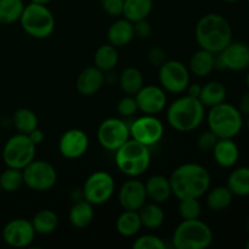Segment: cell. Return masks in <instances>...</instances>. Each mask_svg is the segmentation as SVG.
<instances>
[{"instance_id": "1", "label": "cell", "mask_w": 249, "mask_h": 249, "mask_svg": "<svg viewBox=\"0 0 249 249\" xmlns=\"http://www.w3.org/2000/svg\"><path fill=\"white\" fill-rule=\"evenodd\" d=\"M172 192L178 199L201 198L211 189L212 177L208 169L198 163L179 165L169 177Z\"/></svg>"}, {"instance_id": "2", "label": "cell", "mask_w": 249, "mask_h": 249, "mask_svg": "<svg viewBox=\"0 0 249 249\" xmlns=\"http://www.w3.org/2000/svg\"><path fill=\"white\" fill-rule=\"evenodd\" d=\"M195 36L199 48L219 53L232 41V29L224 16L207 14L197 22Z\"/></svg>"}, {"instance_id": "3", "label": "cell", "mask_w": 249, "mask_h": 249, "mask_svg": "<svg viewBox=\"0 0 249 249\" xmlns=\"http://www.w3.org/2000/svg\"><path fill=\"white\" fill-rule=\"evenodd\" d=\"M206 118V107L190 95L179 97L167 109V122L174 130L190 133L198 128Z\"/></svg>"}, {"instance_id": "4", "label": "cell", "mask_w": 249, "mask_h": 249, "mask_svg": "<svg viewBox=\"0 0 249 249\" xmlns=\"http://www.w3.org/2000/svg\"><path fill=\"white\" fill-rule=\"evenodd\" d=\"M151 151L148 146L129 139L114 152V162L122 174L129 178H139L146 173L151 164Z\"/></svg>"}, {"instance_id": "5", "label": "cell", "mask_w": 249, "mask_h": 249, "mask_svg": "<svg viewBox=\"0 0 249 249\" xmlns=\"http://www.w3.org/2000/svg\"><path fill=\"white\" fill-rule=\"evenodd\" d=\"M206 118L209 130L219 139H233L243 128V114L237 107L225 101L211 107Z\"/></svg>"}, {"instance_id": "6", "label": "cell", "mask_w": 249, "mask_h": 249, "mask_svg": "<svg viewBox=\"0 0 249 249\" xmlns=\"http://www.w3.org/2000/svg\"><path fill=\"white\" fill-rule=\"evenodd\" d=\"M172 241L177 249H206L213 243V231L199 219L182 220L175 229Z\"/></svg>"}, {"instance_id": "7", "label": "cell", "mask_w": 249, "mask_h": 249, "mask_svg": "<svg viewBox=\"0 0 249 249\" xmlns=\"http://www.w3.org/2000/svg\"><path fill=\"white\" fill-rule=\"evenodd\" d=\"M19 23L22 29L34 39L49 38L56 27L55 17L48 5L36 2H29L24 6Z\"/></svg>"}, {"instance_id": "8", "label": "cell", "mask_w": 249, "mask_h": 249, "mask_svg": "<svg viewBox=\"0 0 249 249\" xmlns=\"http://www.w3.org/2000/svg\"><path fill=\"white\" fill-rule=\"evenodd\" d=\"M36 146L32 142L27 134L17 133L5 142L2 147V162L6 167L23 169L36 160Z\"/></svg>"}, {"instance_id": "9", "label": "cell", "mask_w": 249, "mask_h": 249, "mask_svg": "<svg viewBox=\"0 0 249 249\" xmlns=\"http://www.w3.org/2000/svg\"><path fill=\"white\" fill-rule=\"evenodd\" d=\"M85 201L92 206H101L112 198L116 191L114 178L105 170H97L90 174L82 187Z\"/></svg>"}, {"instance_id": "10", "label": "cell", "mask_w": 249, "mask_h": 249, "mask_svg": "<svg viewBox=\"0 0 249 249\" xmlns=\"http://www.w3.org/2000/svg\"><path fill=\"white\" fill-rule=\"evenodd\" d=\"M22 173L24 185L36 192L49 191L57 182L56 168L46 160H33L22 169Z\"/></svg>"}, {"instance_id": "11", "label": "cell", "mask_w": 249, "mask_h": 249, "mask_svg": "<svg viewBox=\"0 0 249 249\" xmlns=\"http://www.w3.org/2000/svg\"><path fill=\"white\" fill-rule=\"evenodd\" d=\"M190 71L187 66L178 60H167L158 67V80L165 91L181 94L190 84Z\"/></svg>"}, {"instance_id": "12", "label": "cell", "mask_w": 249, "mask_h": 249, "mask_svg": "<svg viewBox=\"0 0 249 249\" xmlns=\"http://www.w3.org/2000/svg\"><path fill=\"white\" fill-rule=\"evenodd\" d=\"M130 139V128L121 118H107L97 128V141L107 151L116 152Z\"/></svg>"}, {"instance_id": "13", "label": "cell", "mask_w": 249, "mask_h": 249, "mask_svg": "<svg viewBox=\"0 0 249 249\" xmlns=\"http://www.w3.org/2000/svg\"><path fill=\"white\" fill-rule=\"evenodd\" d=\"M129 128L130 138L148 147L160 142L164 135V125L152 114H143L139 117L129 125Z\"/></svg>"}, {"instance_id": "14", "label": "cell", "mask_w": 249, "mask_h": 249, "mask_svg": "<svg viewBox=\"0 0 249 249\" xmlns=\"http://www.w3.org/2000/svg\"><path fill=\"white\" fill-rule=\"evenodd\" d=\"M36 235V232L32 225V221L23 218L7 221L1 231L2 241L12 248L29 247L33 243Z\"/></svg>"}, {"instance_id": "15", "label": "cell", "mask_w": 249, "mask_h": 249, "mask_svg": "<svg viewBox=\"0 0 249 249\" xmlns=\"http://www.w3.org/2000/svg\"><path fill=\"white\" fill-rule=\"evenodd\" d=\"M243 71L249 67V46L241 41H231L219 53H215V68Z\"/></svg>"}, {"instance_id": "16", "label": "cell", "mask_w": 249, "mask_h": 249, "mask_svg": "<svg viewBox=\"0 0 249 249\" xmlns=\"http://www.w3.org/2000/svg\"><path fill=\"white\" fill-rule=\"evenodd\" d=\"M139 111L143 114L157 116L167 106V94L158 85H143L135 95Z\"/></svg>"}, {"instance_id": "17", "label": "cell", "mask_w": 249, "mask_h": 249, "mask_svg": "<svg viewBox=\"0 0 249 249\" xmlns=\"http://www.w3.org/2000/svg\"><path fill=\"white\" fill-rule=\"evenodd\" d=\"M89 148V136L82 129H68L61 135L58 151L67 160H78L87 153Z\"/></svg>"}, {"instance_id": "18", "label": "cell", "mask_w": 249, "mask_h": 249, "mask_svg": "<svg viewBox=\"0 0 249 249\" xmlns=\"http://www.w3.org/2000/svg\"><path fill=\"white\" fill-rule=\"evenodd\" d=\"M145 182L138 178H130L121 186L118 191V202L124 211L138 212L147 202Z\"/></svg>"}, {"instance_id": "19", "label": "cell", "mask_w": 249, "mask_h": 249, "mask_svg": "<svg viewBox=\"0 0 249 249\" xmlns=\"http://www.w3.org/2000/svg\"><path fill=\"white\" fill-rule=\"evenodd\" d=\"M105 83V74L101 70L96 66H90L84 68L82 72L78 74L75 80V88L77 91L82 96H94L95 94L100 91Z\"/></svg>"}, {"instance_id": "20", "label": "cell", "mask_w": 249, "mask_h": 249, "mask_svg": "<svg viewBox=\"0 0 249 249\" xmlns=\"http://www.w3.org/2000/svg\"><path fill=\"white\" fill-rule=\"evenodd\" d=\"M212 153L216 164L223 168L235 167L240 158V150L233 139H219Z\"/></svg>"}, {"instance_id": "21", "label": "cell", "mask_w": 249, "mask_h": 249, "mask_svg": "<svg viewBox=\"0 0 249 249\" xmlns=\"http://www.w3.org/2000/svg\"><path fill=\"white\" fill-rule=\"evenodd\" d=\"M145 189L148 201L158 204L165 203L173 195L169 178L160 174H155L148 178L145 181Z\"/></svg>"}, {"instance_id": "22", "label": "cell", "mask_w": 249, "mask_h": 249, "mask_svg": "<svg viewBox=\"0 0 249 249\" xmlns=\"http://www.w3.org/2000/svg\"><path fill=\"white\" fill-rule=\"evenodd\" d=\"M133 22L129 19L119 18L114 21L107 31V40L116 48H122L130 43L134 39Z\"/></svg>"}, {"instance_id": "23", "label": "cell", "mask_w": 249, "mask_h": 249, "mask_svg": "<svg viewBox=\"0 0 249 249\" xmlns=\"http://www.w3.org/2000/svg\"><path fill=\"white\" fill-rule=\"evenodd\" d=\"M215 70V53L199 48L189 62L190 73L196 77H207Z\"/></svg>"}, {"instance_id": "24", "label": "cell", "mask_w": 249, "mask_h": 249, "mask_svg": "<svg viewBox=\"0 0 249 249\" xmlns=\"http://www.w3.org/2000/svg\"><path fill=\"white\" fill-rule=\"evenodd\" d=\"M95 218L94 206L85 199H80L71 207L68 219L73 228L85 229L92 223Z\"/></svg>"}, {"instance_id": "25", "label": "cell", "mask_w": 249, "mask_h": 249, "mask_svg": "<svg viewBox=\"0 0 249 249\" xmlns=\"http://www.w3.org/2000/svg\"><path fill=\"white\" fill-rule=\"evenodd\" d=\"M139 216H140L142 228L155 230V229L160 228L164 223L165 214L162 209L160 204L155 203V202H146L142 207L138 211Z\"/></svg>"}, {"instance_id": "26", "label": "cell", "mask_w": 249, "mask_h": 249, "mask_svg": "<svg viewBox=\"0 0 249 249\" xmlns=\"http://www.w3.org/2000/svg\"><path fill=\"white\" fill-rule=\"evenodd\" d=\"M119 55L116 46L112 44H104L99 46L94 55V66H96L102 72H111L118 65Z\"/></svg>"}, {"instance_id": "27", "label": "cell", "mask_w": 249, "mask_h": 249, "mask_svg": "<svg viewBox=\"0 0 249 249\" xmlns=\"http://www.w3.org/2000/svg\"><path fill=\"white\" fill-rule=\"evenodd\" d=\"M116 229L123 237H134L142 229L140 216L136 211H124L117 218Z\"/></svg>"}, {"instance_id": "28", "label": "cell", "mask_w": 249, "mask_h": 249, "mask_svg": "<svg viewBox=\"0 0 249 249\" xmlns=\"http://www.w3.org/2000/svg\"><path fill=\"white\" fill-rule=\"evenodd\" d=\"M226 88L223 83L216 82H208L202 87L201 94H199L198 100L203 104L204 107H213L216 105L221 104L226 100Z\"/></svg>"}, {"instance_id": "29", "label": "cell", "mask_w": 249, "mask_h": 249, "mask_svg": "<svg viewBox=\"0 0 249 249\" xmlns=\"http://www.w3.org/2000/svg\"><path fill=\"white\" fill-rule=\"evenodd\" d=\"M119 88L125 95H135L143 87V75L136 67H126L118 78Z\"/></svg>"}, {"instance_id": "30", "label": "cell", "mask_w": 249, "mask_h": 249, "mask_svg": "<svg viewBox=\"0 0 249 249\" xmlns=\"http://www.w3.org/2000/svg\"><path fill=\"white\" fill-rule=\"evenodd\" d=\"M226 186L233 196H249V167H240L230 173Z\"/></svg>"}, {"instance_id": "31", "label": "cell", "mask_w": 249, "mask_h": 249, "mask_svg": "<svg viewBox=\"0 0 249 249\" xmlns=\"http://www.w3.org/2000/svg\"><path fill=\"white\" fill-rule=\"evenodd\" d=\"M31 221L36 232L39 235H50L58 226L57 214L51 209H40L34 214Z\"/></svg>"}, {"instance_id": "32", "label": "cell", "mask_w": 249, "mask_h": 249, "mask_svg": "<svg viewBox=\"0 0 249 249\" xmlns=\"http://www.w3.org/2000/svg\"><path fill=\"white\" fill-rule=\"evenodd\" d=\"M207 206L214 212L225 211L232 203L233 195L228 186H216L207 191Z\"/></svg>"}, {"instance_id": "33", "label": "cell", "mask_w": 249, "mask_h": 249, "mask_svg": "<svg viewBox=\"0 0 249 249\" xmlns=\"http://www.w3.org/2000/svg\"><path fill=\"white\" fill-rule=\"evenodd\" d=\"M153 9V0H124L123 16L130 22L145 19Z\"/></svg>"}, {"instance_id": "34", "label": "cell", "mask_w": 249, "mask_h": 249, "mask_svg": "<svg viewBox=\"0 0 249 249\" xmlns=\"http://www.w3.org/2000/svg\"><path fill=\"white\" fill-rule=\"evenodd\" d=\"M12 124L18 133L28 135L31 131L38 128L39 119L32 109L21 107L15 111L14 116H12Z\"/></svg>"}, {"instance_id": "35", "label": "cell", "mask_w": 249, "mask_h": 249, "mask_svg": "<svg viewBox=\"0 0 249 249\" xmlns=\"http://www.w3.org/2000/svg\"><path fill=\"white\" fill-rule=\"evenodd\" d=\"M23 0H0V24H12L19 21L24 10Z\"/></svg>"}, {"instance_id": "36", "label": "cell", "mask_w": 249, "mask_h": 249, "mask_svg": "<svg viewBox=\"0 0 249 249\" xmlns=\"http://www.w3.org/2000/svg\"><path fill=\"white\" fill-rule=\"evenodd\" d=\"M23 185V173H22L21 169L6 167V169L2 170V173L0 174L1 191L14 194V192L18 191Z\"/></svg>"}, {"instance_id": "37", "label": "cell", "mask_w": 249, "mask_h": 249, "mask_svg": "<svg viewBox=\"0 0 249 249\" xmlns=\"http://www.w3.org/2000/svg\"><path fill=\"white\" fill-rule=\"evenodd\" d=\"M178 211H179L180 216L184 220L199 219V216L202 214V204L199 202V198L180 199Z\"/></svg>"}, {"instance_id": "38", "label": "cell", "mask_w": 249, "mask_h": 249, "mask_svg": "<svg viewBox=\"0 0 249 249\" xmlns=\"http://www.w3.org/2000/svg\"><path fill=\"white\" fill-rule=\"evenodd\" d=\"M134 249H165V242L160 237L151 233L140 236L133 243Z\"/></svg>"}, {"instance_id": "39", "label": "cell", "mask_w": 249, "mask_h": 249, "mask_svg": "<svg viewBox=\"0 0 249 249\" xmlns=\"http://www.w3.org/2000/svg\"><path fill=\"white\" fill-rule=\"evenodd\" d=\"M138 111V104H136L135 96L133 95H125L117 104V112L123 118H130V117L135 116Z\"/></svg>"}, {"instance_id": "40", "label": "cell", "mask_w": 249, "mask_h": 249, "mask_svg": "<svg viewBox=\"0 0 249 249\" xmlns=\"http://www.w3.org/2000/svg\"><path fill=\"white\" fill-rule=\"evenodd\" d=\"M218 140V136L208 129V130L203 131L198 135V138H197V147L202 152H212Z\"/></svg>"}, {"instance_id": "41", "label": "cell", "mask_w": 249, "mask_h": 249, "mask_svg": "<svg viewBox=\"0 0 249 249\" xmlns=\"http://www.w3.org/2000/svg\"><path fill=\"white\" fill-rule=\"evenodd\" d=\"M102 9L109 16H122L123 15L124 0H101Z\"/></svg>"}, {"instance_id": "42", "label": "cell", "mask_w": 249, "mask_h": 249, "mask_svg": "<svg viewBox=\"0 0 249 249\" xmlns=\"http://www.w3.org/2000/svg\"><path fill=\"white\" fill-rule=\"evenodd\" d=\"M134 36L140 39H147L152 34V26L147 18L133 22Z\"/></svg>"}, {"instance_id": "43", "label": "cell", "mask_w": 249, "mask_h": 249, "mask_svg": "<svg viewBox=\"0 0 249 249\" xmlns=\"http://www.w3.org/2000/svg\"><path fill=\"white\" fill-rule=\"evenodd\" d=\"M147 58H148V62H150L152 66H156V67H160V66L167 61V56H165L164 50L158 48V46L151 48L150 50H148Z\"/></svg>"}, {"instance_id": "44", "label": "cell", "mask_w": 249, "mask_h": 249, "mask_svg": "<svg viewBox=\"0 0 249 249\" xmlns=\"http://www.w3.org/2000/svg\"><path fill=\"white\" fill-rule=\"evenodd\" d=\"M28 136H29V139H31V140H32V142H33L36 146L40 145V143L44 141V139H45V135H44V131L40 130V129H39V128L34 129L33 131H31V133L28 134Z\"/></svg>"}, {"instance_id": "45", "label": "cell", "mask_w": 249, "mask_h": 249, "mask_svg": "<svg viewBox=\"0 0 249 249\" xmlns=\"http://www.w3.org/2000/svg\"><path fill=\"white\" fill-rule=\"evenodd\" d=\"M237 108L240 109L241 113L245 114V116H248L249 114V90L242 95V97H241L240 100V105H238Z\"/></svg>"}, {"instance_id": "46", "label": "cell", "mask_w": 249, "mask_h": 249, "mask_svg": "<svg viewBox=\"0 0 249 249\" xmlns=\"http://www.w3.org/2000/svg\"><path fill=\"white\" fill-rule=\"evenodd\" d=\"M201 90H202V85L197 84V83H195V84H191V83H190L189 87H187V89H186V91H187V95L198 99L199 94H201Z\"/></svg>"}, {"instance_id": "47", "label": "cell", "mask_w": 249, "mask_h": 249, "mask_svg": "<svg viewBox=\"0 0 249 249\" xmlns=\"http://www.w3.org/2000/svg\"><path fill=\"white\" fill-rule=\"evenodd\" d=\"M31 2H36V4L40 5H48L49 2H51V0H31Z\"/></svg>"}, {"instance_id": "48", "label": "cell", "mask_w": 249, "mask_h": 249, "mask_svg": "<svg viewBox=\"0 0 249 249\" xmlns=\"http://www.w3.org/2000/svg\"><path fill=\"white\" fill-rule=\"evenodd\" d=\"M223 1L228 2V4H233V2H237L238 0H223Z\"/></svg>"}, {"instance_id": "49", "label": "cell", "mask_w": 249, "mask_h": 249, "mask_svg": "<svg viewBox=\"0 0 249 249\" xmlns=\"http://www.w3.org/2000/svg\"><path fill=\"white\" fill-rule=\"evenodd\" d=\"M246 82H247V87H248V90H249V72L247 74V78H246Z\"/></svg>"}, {"instance_id": "50", "label": "cell", "mask_w": 249, "mask_h": 249, "mask_svg": "<svg viewBox=\"0 0 249 249\" xmlns=\"http://www.w3.org/2000/svg\"><path fill=\"white\" fill-rule=\"evenodd\" d=\"M247 128H248V130H249V114H248V119H247Z\"/></svg>"}, {"instance_id": "51", "label": "cell", "mask_w": 249, "mask_h": 249, "mask_svg": "<svg viewBox=\"0 0 249 249\" xmlns=\"http://www.w3.org/2000/svg\"><path fill=\"white\" fill-rule=\"evenodd\" d=\"M246 248H247V249H249V240H248V242H247V243H246Z\"/></svg>"}, {"instance_id": "52", "label": "cell", "mask_w": 249, "mask_h": 249, "mask_svg": "<svg viewBox=\"0 0 249 249\" xmlns=\"http://www.w3.org/2000/svg\"><path fill=\"white\" fill-rule=\"evenodd\" d=\"M247 226H248V230H249V219H248V223H247Z\"/></svg>"}, {"instance_id": "53", "label": "cell", "mask_w": 249, "mask_h": 249, "mask_svg": "<svg viewBox=\"0 0 249 249\" xmlns=\"http://www.w3.org/2000/svg\"><path fill=\"white\" fill-rule=\"evenodd\" d=\"M1 192H2V191H1V187H0V194H1Z\"/></svg>"}, {"instance_id": "54", "label": "cell", "mask_w": 249, "mask_h": 249, "mask_svg": "<svg viewBox=\"0 0 249 249\" xmlns=\"http://www.w3.org/2000/svg\"><path fill=\"white\" fill-rule=\"evenodd\" d=\"M199 1H203V0H199Z\"/></svg>"}, {"instance_id": "55", "label": "cell", "mask_w": 249, "mask_h": 249, "mask_svg": "<svg viewBox=\"0 0 249 249\" xmlns=\"http://www.w3.org/2000/svg\"><path fill=\"white\" fill-rule=\"evenodd\" d=\"M247 1H248V4H249V0H247Z\"/></svg>"}]
</instances>
